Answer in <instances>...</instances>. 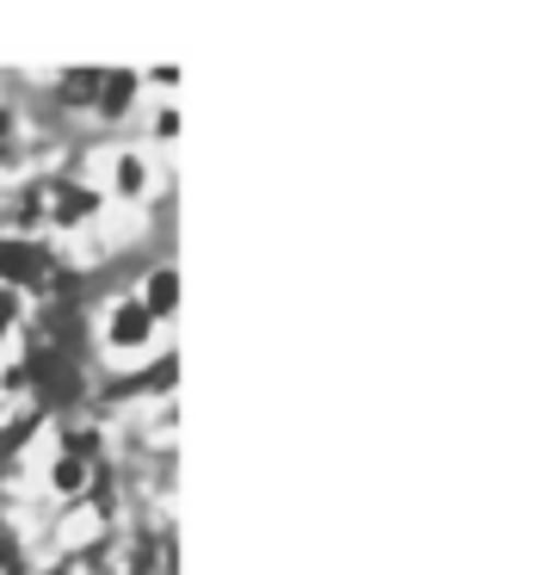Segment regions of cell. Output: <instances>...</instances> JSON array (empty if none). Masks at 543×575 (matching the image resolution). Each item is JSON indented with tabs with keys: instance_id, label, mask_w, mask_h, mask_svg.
Segmentation results:
<instances>
[{
	"instance_id": "obj_7",
	"label": "cell",
	"mask_w": 543,
	"mask_h": 575,
	"mask_svg": "<svg viewBox=\"0 0 543 575\" xmlns=\"http://www.w3.org/2000/svg\"><path fill=\"white\" fill-rule=\"evenodd\" d=\"M62 93H68V105H86L93 93H100V74H93V69H68L62 74Z\"/></svg>"
},
{
	"instance_id": "obj_1",
	"label": "cell",
	"mask_w": 543,
	"mask_h": 575,
	"mask_svg": "<svg viewBox=\"0 0 543 575\" xmlns=\"http://www.w3.org/2000/svg\"><path fill=\"white\" fill-rule=\"evenodd\" d=\"M25 383H37V396L44 402H68L74 390H81V378H74V366L62 359V347H32V359H25Z\"/></svg>"
},
{
	"instance_id": "obj_11",
	"label": "cell",
	"mask_w": 543,
	"mask_h": 575,
	"mask_svg": "<svg viewBox=\"0 0 543 575\" xmlns=\"http://www.w3.org/2000/svg\"><path fill=\"white\" fill-rule=\"evenodd\" d=\"M13 315H19V297H13V291H0V329H7Z\"/></svg>"
},
{
	"instance_id": "obj_3",
	"label": "cell",
	"mask_w": 543,
	"mask_h": 575,
	"mask_svg": "<svg viewBox=\"0 0 543 575\" xmlns=\"http://www.w3.org/2000/svg\"><path fill=\"white\" fill-rule=\"evenodd\" d=\"M173 303H180V273H173V266H154L149 285H142V310H149V322L154 315H167Z\"/></svg>"
},
{
	"instance_id": "obj_4",
	"label": "cell",
	"mask_w": 543,
	"mask_h": 575,
	"mask_svg": "<svg viewBox=\"0 0 543 575\" xmlns=\"http://www.w3.org/2000/svg\"><path fill=\"white\" fill-rule=\"evenodd\" d=\"M112 341H118V347H142V341H149V310H142V303H124V310L112 315Z\"/></svg>"
},
{
	"instance_id": "obj_6",
	"label": "cell",
	"mask_w": 543,
	"mask_h": 575,
	"mask_svg": "<svg viewBox=\"0 0 543 575\" xmlns=\"http://www.w3.org/2000/svg\"><path fill=\"white\" fill-rule=\"evenodd\" d=\"M130 93H136V74L130 69L100 74V105H105V112H124V105H130Z\"/></svg>"
},
{
	"instance_id": "obj_9",
	"label": "cell",
	"mask_w": 543,
	"mask_h": 575,
	"mask_svg": "<svg viewBox=\"0 0 543 575\" xmlns=\"http://www.w3.org/2000/svg\"><path fill=\"white\" fill-rule=\"evenodd\" d=\"M37 217H44V192H25V198H19V210H13V223H19V229H32Z\"/></svg>"
},
{
	"instance_id": "obj_10",
	"label": "cell",
	"mask_w": 543,
	"mask_h": 575,
	"mask_svg": "<svg viewBox=\"0 0 543 575\" xmlns=\"http://www.w3.org/2000/svg\"><path fill=\"white\" fill-rule=\"evenodd\" d=\"M118 186L124 192H142V161H118Z\"/></svg>"
},
{
	"instance_id": "obj_8",
	"label": "cell",
	"mask_w": 543,
	"mask_h": 575,
	"mask_svg": "<svg viewBox=\"0 0 543 575\" xmlns=\"http://www.w3.org/2000/svg\"><path fill=\"white\" fill-rule=\"evenodd\" d=\"M81 476H86V464L74 452L68 458H56V488H81Z\"/></svg>"
},
{
	"instance_id": "obj_12",
	"label": "cell",
	"mask_w": 543,
	"mask_h": 575,
	"mask_svg": "<svg viewBox=\"0 0 543 575\" xmlns=\"http://www.w3.org/2000/svg\"><path fill=\"white\" fill-rule=\"evenodd\" d=\"M7 137H13V112L0 105V149H7Z\"/></svg>"
},
{
	"instance_id": "obj_2",
	"label": "cell",
	"mask_w": 543,
	"mask_h": 575,
	"mask_svg": "<svg viewBox=\"0 0 543 575\" xmlns=\"http://www.w3.org/2000/svg\"><path fill=\"white\" fill-rule=\"evenodd\" d=\"M56 261L44 254V248L32 242H0V279H13V285H37V279H50Z\"/></svg>"
},
{
	"instance_id": "obj_5",
	"label": "cell",
	"mask_w": 543,
	"mask_h": 575,
	"mask_svg": "<svg viewBox=\"0 0 543 575\" xmlns=\"http://www.w3.org/2000/svg\"><path fill=\"white\" fill-rule=\"evenodd\" d=\"M93 205H100V198H93L86 186H56V217H62V223H81V217H93Z\"/></svg>"
}]
</instances>
